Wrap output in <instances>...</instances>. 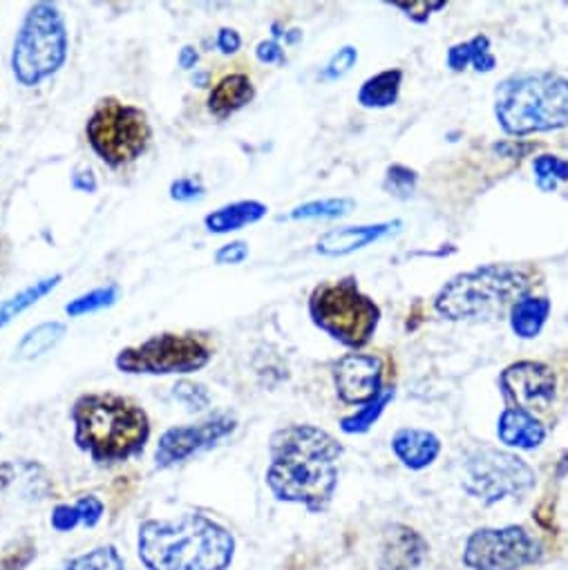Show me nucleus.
<instances>
[{"label": "nucleus", "mask_w": 568, "mask_h": 570, "mask_svg": "<svg viewBox=\"0 0 568 570\" xmlns=\"http://www.w3.org/2000/svg\"><path fill=\"white\" fill-rule=\"evenodd\" d=\"M173 396L179 403H184L190 412H202V410H206L210 405L208 390L202 383H195V381H188V379H182L173 387Z\"/></svg>", "instance_id": "33"}, {"label": "nucleus", "mask_w": 568, "mask_h": 570, "mask_svg": "<svg viewBox=\"0 0 568 570\" xmlns=\"http://www.w3.org/2000/svg\"><path fill=\"white\" fill-rule=\"evenodd\" d=\"M137 548L148 570H226L235 539L210 517L186 512L177 519L144 521Z\"/></svg>", "instance_id": "2"}, {"label": "nucleus", "mask_w": 568, "mask_h": 570, "mask_svg": "<svg viewBox=\"0 0 568 570\" xmlns=\"http://www.w3.org/2000/svg\"><path fill=\"white\" fill-rule=\"evenodd\" d=\"M177 63H179V68H182L184 72L193 70V68L199 63V52H197V48H195V46H184V48L179 50Z\"/></svg>", "instance_id": "43"}, {"label": "nucleus", "mask_w": 568, "mask_h": 570, "mask_svg": "<svg viewBox=\"0 0 568 570\" xmlns=\"http://www.w3.org/2000/svg\"><path fill=\"white\" fill-rule=\"evenodd\" d=\"M499 387L510 410H521L535 416V412H546L552 405L557 379L548 365L521 361L501 372Z\"/></svg>", "instance_id": "13"}, {"label": "nucleus", "mask_w": 568, "mask_h": 570, "mask_svg": "<svg viewBox=\"0 0 568 570\" xmlns=\"http://www.w3.org/2000/svg\"><path fill=\"white\" fill-rule=\"evenodd\" d=\"M70 184L75 190L79 193H86V195H95L99 190V181H97V175L90 166H77L70 175Z\"/></svg>", "instance_id": "40"}, {"label": "nucleus", "mask_w": 568, "mask_h": 570, "mask_svg": "<svg viewBox=\"0 0 568 570\" xmlns=\"http://www.w3.org/2000/svg\"><path fill=\"white\" fill-rule=\"evenodd\" d=\"M477 72H492L497 66L494 55L490 52V39L486 35H477L474 39L459 43L448 50V68L452 72H463L468 68Z\"/></svg>", "instance_id": "24"}, {"label": "nucleus", "mask_w": 568, "mask_h": 570, "mask_svg": "<svg viewBox=\"0 0 568 570\" xmlns=\"http://www.w3.org/2000/svg\"><path fill=\"white\" fill-rule=\"evenodd\" d=\"M417 173L408 166H401V164H394L388 168V175H385V184L383 188L396 197V199H410L417 190Z\"/></svg>", "instance_id": "32"}, {"label": "nucleus", "mask_w": 568, "mask_h": 570, "mask_svg": "<svg viewBox=\"0 0 568 570\" xmlns=\"http://www.w3.org/2000/svg\"><path fill=\"white\" fill-rule=\"evenodd\" d=\"M494 117L503 132L512 137L568 126V79L555 72L508 77L497 86Z\"/></svg>", "instance_id": "5"}, {"label": "nucleus", "mask_w": 568, "mask_h": 570, "mask_svg": "<svg viewBox=\"0 0 568 570\" xmlns=\"http://www.w3.org/2000/svg\"><path fill=\"white\" fill-rule=\"evenodd\" d=\"M532 277L515 264H488L459 273L434 298V307L448 321H494L528 296Z\"/></svg>", "instance_id": "4"}, {"label": "nucleus", "mask_w": 568, "mask_h": 570, "mask_svg": "<svg viewBox=\"0 0 568 570\" xmlns=\"http://www.w3.org/2000/svg\"><path fill=\"white\" fill-rule=\"evenodd\" d=\"M235 430H237V419L226 412L213 414L199 423L170 428L159 436V443L155 450V465L159 470L182 465L193 456L206 450H213Z\"/></svg>", "instance_id": "12"}, {"label": "nucleus", "mask_w": 568, "mask_h": 570, "mask_svg": "<svg viewBox=\"0 0 568 570\" xmlns=\"http://www.w3.org/2000/svg\"><path fill=\"white\" fill-rule=\"evenodd\" d=\"M535 488V470L517 454L481 448L463 465V490L492 505L506 497L521 499Z\"/></svg>", "instance_id": "10"}, {"label": "nucleus", "mask_w": 568, "mask_h": 570, "mask_svg": "<svg viewBox=\"0 0 568 570\" xmlns=\"http://www.w3.org/2000/svg\"><path fill=\"white\" fill-rule=\"evenodd\" d=\"M215 46H217V50H219L224 57H231V55H235V52L242 48V37H239V32L233 30V28H222V30L217 32V37H215Z\"/></svg>", "instance_id": "42"}, {"label": "nucleus", "mask_w": 568, "mask_h": 570, "mask_svg": "<svg viewBox=\"0 0 568 570\" xmlns=\"http://www.w3.org/2000/svg\"><path fill=\"white\" fill-rule=\"evenodd\" d=\"M541 557V543L523 525H506L474 530L461 559L470 570H519L539 563Z\"/></svg>", "instance_id": "11"}, {"label": "nucleus", "mask_w": 568, "mask_h": 570, "mask_svg": "<svg viewBox=\"0 0 568 570\" xmlns=\"http://www.w3.org/2000/svg\"><path fill=\"white\" fill-rule=\"evenodd\" d=\"M394 399V387H385L374 401H370L368 405H363L356 414L352 416H345L341 421V430L345 434H365L379 419L381 414L385 412L388 403Z\"/></svg>", "instance_id": "28"}, {"label": "nucleus", "mask_w": 568, "mask_h": 570, "mask_svg": "<svg viewBox=\"0 0 568 570\" xmlns=\"http://www.w3.org/2000/svg\"><path fill=\"white\" fill-rule=\"evenodd\" d=\"M428 550L430 546L421 532L410 525L394 523L383 534L379 570H417L425 561Z\"/></svg>", "instance_id": "15"}, {"label": "nucleus", "mask_w": 568, "mask_h": 570, "mask_svg": "<svg viewBox=\"0 0 568 570\" xmlns=\"http://www.w3.org/2000/svg\"><path fill=\"white\" fill-rule=\"evenodd\" d=\"M535 184L543 193H555L561 184L568 181V159L557 155H539L532 161Z\"/></svg>", "instance_id": "29"}, {"label": "nucleus", "mask_w": 568, "mask_h": 570, "mask_svg": "<svg viewBox=\"0 0 568 570\" xmlns=\"http://www.w3.org/2000/svg\"><path fill=\"white\" fill-rule=\"evenodd\" d=\"M403 83L401 70H385L370 77L359 90V104L368 110H383L396 104Z\"/></svg>", "instance_id": "25"}, {"label": "nucleus", "mask_w": 568, "mask_h": 570, "mask_svg": "<svg viewBox=\"0 0 568 570\" xmlns=\"http://www.w3.org/2000/svg\"><path fill=\"white\" fill-rule=\"evenodd\" d=\"M86 139L99 161L110 170H121L150 148L153 126L144 108L104 97L86 121Z\"/></svg>", "instance_id": "8"}, {"label": "nucleus", "mask_w": 568, "mask_h": 570, "mask_svg": "<svg viewBox=\"0 0 568 570\" xmlns=\"http://www.w3.org/2000/svg\"><path fill=\"white\" fill-rule=\"evenodd\" d=\"M213 361V347L197 334L164 332L139 345L124 347L115 356V367L130 376H188L202 372Z\"/></svg>", "instance_id": "9"}, {"label": "nucleus", "mask_w": 568, "mask_h": 570, "mask_svg": "<svg viewBox=\"0 0 568 570\" xmlns=\"http://www.w3.org/2000/svg\"><path fill=\"white\" fill-rule=\"evenodd\" d=\"M401 222H383V224H365V226H343L327 230L319 244L316 250L327 257H343L354 250L365 248L368 244H374L390 235L394 228H399Z\"/></svg>", "instance_id": "16"}, {"label": "nucleus", "mask_w": 568, "mask_h": 570, "mask_svg": "<svg viewBox=\"0 0 568 570\" xmlns=\"http://www.w3.org/2000/svg\"><path fill=\"white\" fill-rule=\"evenodd\" d=\"M266 485L277 501L325 512L339 485L343 445L316 425H287L268 439Z\"/></svg>", "instance_id": "1"}, {"label": "nucleus", "mask_w": 568, "mask_h": 570, "mask_svg": "<svg viewBox=\"0 0 568 570\" xmlns=\"http://www.w3.org/2000/svg\"><path fill=\"white\" fill-rule=\"evenodd\" d=\"M396 10H403L412 21L425 23L432 12H439L445 8V3H425V0H417V3H394Z\"/></svg>", "instance_id": "39"}, {"label": "nucleus", "mask_w": 568, "mask_h": 570, "mask_svg": "<svg viewBox=\"0 0 568 570\" xmlns=\"http://www.w3.org/2000/svg\"><path fill=\"white\" fill-rule=\"evenodd\" d=\"M336 392L343 403L368 405L383 387V361L374 354H347L334 367Z\"/></svg>", "instance_id": "14"}, {"label": "nucleus", "mask_w": 568, "mask_h": 570, "mask_svg": "<svg viewBox=\"0 0 568 570\" xmlns=\"http://www.w3.org/2000/svg\"><path fill=\"white\" fill-rule=\"evenodd\" d=\"M75 443L97 465H119L141 456L150 441L148 412L115 392H86L70 407Z\"/></svg>", "instance_id": "3"}, {"label": "nucleus", "mask_w": 568, "mask_h": 570, "mask_svg": "<svg viewBox=\"0 0 568 570\" xmlns=\"http://www.w3.org/2000/svg\"><path fill=\"white\" fill-rule=\"evenodd\" d=\"M312 323L345 347L361 350L376 334L381 309L365 296L356 277L323 282L310 296Z\"/></svg>", "instance_id": "7"}, {"label": "nucleus", "mask_w": 568, "mask_h": 570, "mask_svg": "<svg viewBox=\"0 0 568 570\" xmlns=\"http://www.w3.org/2000/svg\"><path fill=\"white\" fill-rule=\"evenodd\" d=\"M356 61H359V50L352 48V46H345V48H341V50L327 61V66H325L323 72H321V79H323V81H339L341 77H345V75L356 66Z\"/></svg>", "instance_id": "35"}, {"label": "nucleus", "mask_w": 568, "mask_h": 570, "mask_svg": "<svg viewBox=\"0 0 568 570\" xmlns=\"http://www.w3.org/2000/svg\"><path fill=\"white\" fill-rule=\"evenodd\" d=\"M499 441L517 450H537L546 439V428L528 412L506 407L497 423Z\"/></svg>", "instance_id": "19"}, {"label": "nucleus", "mask_w": 568, "mask_h": 570, "mask_svg": "<svg viewBox=\"0 0 568 570\" xmlns=\"http://www.w3.org/2000/svg\"><path fill=\"white\" fill-rule=\"evenodd\" d=\"M266 213H268L266 204H262L257 199H239V202H233V204L210 210L204 217V226L213 235H228V233L242 230L251 224H257L259 219L266 217Z\"/></svg>", "instance_id": "20"}, {"label": "nucleus", "mask_w": 568, "mask_h": 570, "mask_svg": "<svg viewBox=\"0 0 568 570\" xmlns=\"http://www.w3.org/2000/svg\"><path fill=\"white\" fill-rule=\"evenodd\" d=\"M356 206L354 199L350 197H332V199H316V202H307L296 206L287 219L294 222H312V219H341L345 215L352 213V208Z\"/></svg>", "instance_id": "27"}, {"label": "nucleus", "mask_w": 568, "mask_h": 570, "mask_svg": "<svg viewBox=\"0 0 568 570\" xmlns=\"http://www.w3.org/2000/svg\"><path fill=\"white\" fill-rule=\"evenodd\" d=\"M193 83L199 86V88H206V86H208V72H202V75L193 77Z\"/></svg>", "instance_id": "44"}, {"label": "nucleus", "mask_w": 568, "mask_h": 570, "mask_svg": "<svg viewBox=\"0 0 568 570\" xmlns=\"http://www.w3.org/2000/svg\"><path fill=\"white\" fill-rule=\"evenodd\" d=\"M75 505L79 508V512H81V519H84V525H88V528H95L99 521H101V517H104V501L99 499V497H95V494H81L77 501H75Z\"/></svg>", "instance_id": "38"}, {"label": "nucleus", "mask_w": 568, "mask_h": 570, "mask_svg": "<svg viewBox=\"0 0 568 570\" xmlns=\"http://www.w3.org/2000/svg\"><path fill=\"white\" fill-rule=\"evenodd\" d=\"M550 314V301L548 298H535V296H526L519 303L512 305L510 309V327L515 332V336L530 341L537 338L548 321Z\"/></svg>", "instance_id": "23"}, {"label": "nucleus", "mask_w": 568, "mask_h": 570, "mask_svg": "<svg viewBox=\"0 0 568 570\" xmlns=\"http://www.w3.org/2000/svg\"><path fill=\"white\" fill-rule=\"evenodd\" d=\"M255 57H257L259 63H266V66H282L284 61H287V55H284L282 46L275 39L257 43Z\"/></svg>", "instance_id": "41"}, {"label": "nucleus", "mask_w": 568, "mask_h": 570, "mask_svg": "<svg viewBox=\"0 0 568 570\" xmlns=\"http://www.w3.org/2000/svg\"><path fill=\"white\" fill-rule=\"evenodd\" d=\"M61 570H126V561L115 546H99L66 561Z\"/></svg>", "instance_id": "30"}, {"label": "nucleus", "mask_w": 568, "mask_h": 570, "mask_svg": "<svg viewBox=\"0 0 568 570\" xmlns=\"http://www.w3.org/2000/svg\"><path fill=\"white\" fill-rule=\"evenodd\" d=\"M66 334H68V327L61 321L39 323L37 327L28 330L23 334V338L19 341V345L14 350V361L32 363V361H39V358L48 356L50 352H55L63 343Z\"/></svg>", "instance_id": "22"}, {"label": "nucleus", "mask_w": 568, "mask_h": 570, "mask_svg": "<svg viewBox=\"0 0 568 570\" xmlns=\"http://www.w3.org/2000/svg\"><path fill=\"white\" fill-rule=\"evenodd\" d=\"M392 450L405 468L423 470L432 465L441 454V441L428 430L403 428L392 436Z\"/></svg>", "instance_id": "18"}, {"label": "nucleus", "mask_w": 568, "mask_h": 570, "mask_svg": "<svg viewBox=\"0 0 568 570\" xmlns=\"http://www.w3.org/2000/svg\"><path fill=\"white\" fill-rule=\"evenodd\" d=\"M253 99H255V86L248 79V75L233 72V75L222 77L210 88L206 108L215 119L224 121V119L237 115L239 110H244Z\"/></svg>", "instance_id": "17"}, {"label": "nucleus", "mask_w": 568, "mask_h": 570, "mask_svg": "<svg viewBox=\"0 0 568 570\" xmlns=\"http://www.w3.org/2000/svg\"><path fill=\"white\" fill-rule=\"evenodd\" d=\"M246 257H248V244L242 242V239H233V242L222 244V246L215 250V255H213V259H215L217 266H237V264H242Z\"/></svg>", "instance_id": "37"}, {"label": "nucleus", "mask_w": 568, "mask_h": 570, "mask_svg": "<svg viewBox=\"0 0 568 570\" xmlns=\"http://www.w3.org/2000/svg\"><path fill=\"white\" fill-rule=\"evenodd\" d=\"M61 282H63V275L61 273H52V275H46V277L32 282V284H28V287L21 289L19 294L6 298L3 303H0V330H6L19 316H23L32 307H37L52 292H57Z\"/></svg>", "instance_id": "21"}, {"label": "nucleus", "mask_w": 568, "mask_h": 570, "mask_svg": "<svg viewBox=\"0 0 568 570\" xmlns=\"http://www.w3.org/2000/svg\"><path fill=\"white\" fill-rule=\"evenodd\" d=\"M119 296H121L119 284L110 282V284H104V287H97L92 292L77 296L66 305L63 312L68 318H84L90 314H99L104 309H112L119 303Z\"/></svg>", "instance_id": "26"}, {"label": "nucleus", "mask_w": 568, "mask_h": 570, "mask_svg": "<svg viewBox=\"0 0 568 570\" xmlns=\"http://www.w3.org/2000/svg\"><path fill=\"white\" fill-rule=\"evenodd\" d=\"M37 559V541L23 537L0 552V570H26Z\"/></svg>", "instance_id": "31"}, {"label": "nucleus", "mask_w": 568, "mask_h": 570, "mask_svg": "<svg viewBox=\"0 0 568 570\" xmlns=\"http://www.w3.org/2000/svg\"><path fill=\"white\" fill-rule=\"evenodd\" d=\"M70 32L57 3L30 6L14 37L10 68L19 86L39 88L57 77L68 63Z\"/></svg>", "instance_id": "6"}, {"label": "nucleus", "mask_w": 568, "mask_h": 570, "mask_svg": "<svg viewBox=\"0 0 568 570\" xmlns=\"http://www.w3.org/2000/svg\"><path fill=\"white\" fill-rule=\"evenodd\" d=\"M50 523L57 532H70L75 530L77 525L84 523L81 519V512L75 503H59L55 510H52V517H50Z\"/></svg>", "instance_id": "36"}, {"label": "nucleus", "mask_w": 568, "mask_h": 570, "mask_svg": "<svg viewBox=\"0 0 568 570\" xmlns=\"http://www.w3.org/2000/svg\"><path fill=\"white\" fill-rule=\"evenodd\" d=\"M168 197L179 204H193V202H199L206 197V186L199 177L184 175V177H177L170 181Z\"/></svg>", "instance_id": "34"}]
</instances>
